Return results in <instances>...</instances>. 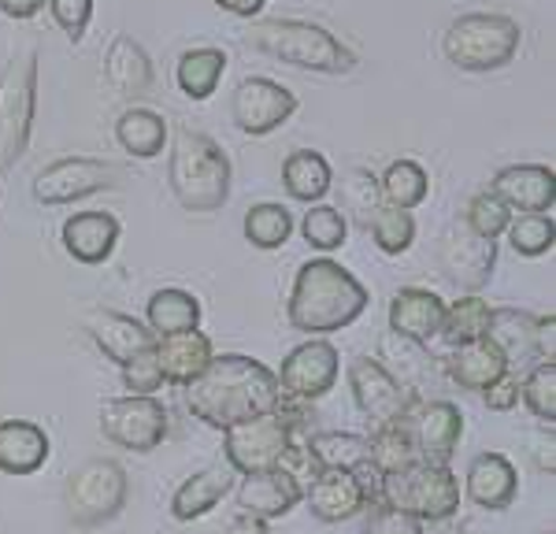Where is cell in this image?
Instances as JSON below:
<instances>
[{
	"mask_svg": "<svg viewBox=\"0 0 556 534\" xmlns=\"http://www.w3.org/2000/svg\"><path fill=\"white\" fill-rule=\"evenodd\" d=\"M464 490H468L471 505L490 512H501L516 501L519 490V475L516 465L505 457V453H479V457L468 465V479H464Z\"/></svg>",
	"mask_w": 556,
	"mask_h": 534,
	"instance_id": "cell-24",
	"label": "cell"
},
{
	"mask_svg": "<svg viewBox=\"0 0 556 534\" xmlns=\"http://www.w3.org/2000/svg\"><path fill=\"white\" fill-rule=\"evenodd\" d=\"M367 301H371L367 287L353 271H345L330 256H316V260L301 264L298 275H293L286 319H290L293 331L308 338H327L353 327L367 312Z\"/></svg>",
	"mask_w": 556,
	"mask_h": 534,
	"instance_id": "cell-2",
	"label": "cell"
},
{
	"mask_svg": "<svg viewBox=\"0 0 556 534\" xmlns=\"http://www.w3.org/2000/svg\"><path fill=\"white\" fill-rule=\"evenodd\" d=\"M60 242H64L71 260L97 267L119 245V219L112 212H75L60 230Z\"/></svg>",
	"mask_w": 556,
	"mask_h": 534,
	"instance_id": "cell-21",
	"label": "cell"
},
{
	"mask_svg": "<svg viewBox=\"0 0 556 534\" xmlns=\"http://www.w3.org/2000/svg\"><path fill=\"white\" fill-rule=\"evenodd\" d=\"M127 167L112 164V160H97V156H60L56 164H49L45 171L34 178L30 193L34 201L45 208H60V204H78L93 193L104 190H119Z\"/></svg>",
	"mask_w": 556,
	"mask_h": 534,
	"instance_id": "cell-10",
	"label": "cell"
},
{
	"mask_svg": "<svg viewBox=\"0 0 556 534\" xmlns=\"http://www.w3.org/2000/svg\"><path fill=\"white\" fill-rule=\"evenodd\" d=\"M508 360L490 338H479V342H464L453 345V353L445 356V376L453 379V386L471 390V394H482L486 386H493L497 379L508 376Z\"/></svg>",
	"mask_w": 556,
	"mask_h": 534,
	"instance_id": "cell-25",
	"label": "cell"
},
{
	"mask_svg": "<svg viewBox=\"0 0 556 534\" xmlns=\"http://www.w3.org/2000/svg\"><path fill=\"white\" fill-rule=\"evenodd\" d=\"M104 78L115 93L130 97V101L152 93V78H156V71H152L146 44H141L138 38H130V34H115V41L108 44V52H104Z\"/></svg>",
	"mask_w": 556,
	"mask_h": 534,
	"instance_id": "cell-26",
	"label": "cell"
},
{
	"mask_svg": "<svg viewBox=\"0 0 556 534\" xmlns=\"http://www.w3.org/2000/svg\"><path fill=\"white\" fill-rule=\"evenodd\" d=\"M519 397L542 423H556V364H531L527 379L519 382Z\"/></svg>",
	"mask_w": 556,
	"mask_h": 534,
	"instance_id": "cell-42",
	"label": "cell"
},
{
	"mask_svg": "<svg viewBox=\"0 0 556 534\" xmlns=\"http://www.w3.org/2000/svg\"><path fill=\"white\" fill-rule=\"evenodd\" d=\"M282 186L293 201L319 204L330 193V186H334V171H330L327 156L316 153V149H298L282 164Z\"/></svg>",
	"mask_w": 556,
	"mask_h": 534,
	"instance_id": "cell-31",
	"label": "cell"
},
{
	"mask_svg": "<svg viewBox=\"0 0 556 534\" xmlns=\"http://www.w3.org/2000/svg\"><path fill=\"white\" fill-rule=\"evenodd\" d=\"M227 75V52L201 44V49H186L175 64V82L190 101H208L219 89V78Z\"/></svg>",
	"mask_w": 556,
	"mask_h": 534,
	"instance_id": "cell-32",
	"label": "cell"
},
{
	"mask_svg": "<svg viewBox=\"0 0 556 534\" xmlns=\"http://www.w3.org/2000/svg\"><path fill=\"white\" fill-rule=\"evenodd\" d=\"M241 230H245V242L256 245V249H282L290 242L293 234V216L290 208L275 201H264V204H253L241 219Z\"/></svg>",
	"mask_w": 556,
	"mask_h": 534,
	"instance_id": "cell-37",
	"label": "cell"
},
{
	"mask_svg": "<svg viewBox=\"0 0 556 534\" xmlns=\"http://www.w3.org/2000/svg\"><path fill=\"white\" fill-rule=\"evenodd\" d=\"M215 8H223V12L230 15H241V20H253V15H260V8L267 4V0H212Z\"/></svg>",
	"mask_w": 556,
	"mask_h": 534,
	"instance_id": "cell-51",
	"label": "cell"
},
{
	"mask_svg": "<svg viewBox=\"0 0 556 534\" xmlns=\"http://www.w3.org/2000/svg\"><path fill=\"white\" fill-rule=\"evenodd\" d=\"M367 230H371V242L379 245L386 256L408 253L412 242H416V219H412V212L393 208V204H382Z\"/></svg>",
	"mask_w": 556,
	"mask_h": 534,
	"instance_id": "cell-39",
	"label": "cell"
},
{
	"mask_svg": "<svg viewBox=\"0 0 556 534\" xmlns=\"http://www.w3.org/2000/svg\"><path fill=\"white\" fill-rule=\"evenodd\" d=\"M182 394L186 408L215 431H227V427L256 420L286 405L275 371L245 353L212 356L208 368L190 386H182Z\"/></svg>",
	"mask_w": 556,
	"mask_h": 534,
	"instance_id": "cell-1",
	"label": "cell"
},
{
	"mask_svg": "<svg viewBox=\"0 0 556 534\" xmlns=\"http://www.w3.org/2000/svg\"><path fill=\"white\" fill-rule=\"evenodd\" d=\"M523 30L513 15L501 12H468L445 26L442 52L456 71H501L516 60Z\"/></svg>",
	"mask_w": 556,
	"mask_h": 534,
	"instance_id": "cell-5",
	"label": "cell"
},
{
	"mask_svg": "<svg viewBox=\"0 0 556 534\" xmlns=\"http://www.w3.org/2000/svg\"><path fill=\"white\" fill-rule=\"evenodd\" d=\"M486 338L505 353L508 368L516 364H538L534 356V316L519 308H493Z\"/></svg>",
	"mask_w": 556,
	"mask_h": 534,
	"instance_id": "cell-34",
	"label": "cell"
},
{
	"mask_svg": "<svg viewBox=\"0 0 556 534\" xmlns=\"http://www.w3.org/2000/svg\"><path fill=\"white\" fill-rule=\"evenodd\" d=\"M115 141H119V149H127L134 160H152L164 153L167 145V123L160 112L152 109H127L115 119Z\"/></svg>",
	"mask_w": 556,
	"mask_h": 534,
	"instance_id": "cell-33",
	"label": "cell"
},
{
	"mask_svg": "<svg viewBox=\"0 0 556 534\" xmlns=\"http://www.w3.org/2000/svg\"><path fill=\"white\" fill-rule=\"evenodd\" d=\"M146 327L152 331V338L197 331L201 327V301L190 290H178V287L156 290L146 305Z\"/></svg>",
	"mask_w": 556,
	"mask_h": 534,
	"instance_id": "cell-29",
	"label": "cell"
},
{
	"mask_svg": "<svg viewBox=\"0 0 556 534\" xmlns=\"http://www.w3.org/2000/svg\"><path fill=\"white\" fill-rule=\"evenodd\" d=\"M379 505L408 512L419 523H442L460 509V483L450 465L434 460H412V465L386 471L379 486Z\"/></svg>",
	"mask_w": 556,
	"mask_h": 534,
	"instance_id": "cell-6",
	"label": "cell"
},
{
	"mask_svg": "<svg viewBox=\"0 0 556 534\" xmlns=\"http://www.w3.org/2000/svg\"><path fill=\"white\" fill-rule=\"evenodd\" d=\"M534 356L538 364H556V316H534Z\"/></svg>",
	"mask_w": 556,
	"mask_h": 534,
	"instance_id": "cell-48",
	"label": "cell"
},
{
	"mask_svg": "<svg viewBox=\"0 0 556 534\" xmlns=\"http://www.w3.org/2000/svg\"><path fill=\"white\" fill-rule=\"evenodd\" d=\"M123 386H127L134 397H156V390L164 386V376H160V368H156V353L146 349L134 356L130 364H123Z\"/></svg>",
	"mask_w": 556,
	"mask_h": 534,
	"instance_id": "cell-44",
	"label": "cell"
},
{
	"mask_svg": "<svg viewBox=\"0 0 556 534\" xmlns=\"http://www.w3.org/2000/svg\"><path fill=\"white\" fill-rule=\"evenodd\" d=\"M490 316H493V308L486 305V297L464 293V297H456L453 305H445L438 338H445L450 345L479 342V338H486V331H490Z\"/></svg>",
	"mask_w": 556,
	"mask_h": 534,
	"instance_id": "cell-35",
	"label": "cell"
},
{
	"mask_svg": "<svg viewBox=\"0 0 556 534\" xmlns=\"http://www.w3.org/2000/svg\"><path fill=\"white\" fill-rule=\"evenodd\" d=\"M349 390H353V405L361 408V416L371 423V431L401 423L408 405L416 400L390 376V368H386L382 360H375V356H356V360L349 364Z\"/></svg>",
	"mask_w": 556,
	"mask_h": 534,
	"instance_id": "cell-12",
	"label": "cell"
},
{
	"mask_svg": "<svg viewBox=\"0 0 556 534\" xmlns=\"http://www.w3.org/2000/svg\"><path fill=\"white\" fill-rule=\"evenodd\" d=\"M38 115V49H23L0 71V171H12L30 145Z\"/></svg>",
	"mask_w": 556,
	"mask_h": 534,
	"instance_id": "cell-8",
	"label": "cell"
},
{
	"mask_svg": "<svg viewBox=\"0 0 556 534\" xmlns=\"http://www.w3.org/2000/svg\"><path fill=\"white\" fill-rule=\"evenodd\" d=\"M130 479L127 468L112 457H93L78 465L64 483V509L67 520L78 527H101L127 509Z\"/></svg>",
	"mask_w": 556,
	"mask_h": 534,
	"instance_id": "cell-9",
	"label": "cell"
},
{
	"mask_svg": "<svg viewBox=\"0 0 556 534\" xmlns=\"http://www.w3.org/2000/svg\"><path fill=\"white\" fill-rule=\"evenodd\" d=\"M230 156L201 130L178 127L172 160H167V182L175 201L193 216H212L230 198Z\"/></svg>",
	"mask_w": 556,
	"mask_h": 534,
	"instance_id": "cell-4",
	"label": "cell"
},
{
	"mask_svg": "<svg viewBox=\"0 0 556 534\" xmlns=\"http://www.w3.org/2000/svg\"><path fill=\"white\" fill-rule=\"evenodd\" d=\"M361 534H427V531H424V523L412 520L408 512H397V509H390V505H375L371 520L364 523Z\"/></svg>",
	"mask_w": 556,
	"mask_h": 534,
	"instance_id": "cell-46",
	"label": "cell"
},
{
	"mask_svg": "<svg viewBox=\"0 0 556 534\" xmlns=\"http://www.w3.org/2000/svg\"><path fill=\"white\" fill-rule=\"evenodd\" d=\"M505 234H508V245H513L519 256L534 260V256H545L553 249L556 223L553 216H513Z\"/></svg>",
	"mask_w": 556,
	"mask_h": 534,
	"instance_id": "cell-41",
	"label": "cell"
},
{
	"mask_svg": "<svg viewBox=\"0 0 556 534\" xmlns=\"http://www.w3.org/2000/svg\"><path fill=\"white\" fill-rule=\"evenodd\" d=\"M342 208L353 216L356 227H371L375 212L382 208V193H379V175L364 171V167H353L342 178ZM342 212V216H345Z\"/></svg>",
	"mask_w": 556,
	"mask_h": 534,
	"instance_id": "cell-38",
	"label": "cell"
},
{
	"mask_svg": "<svg viewBox=\"0 0 556 534\" xmlns=\"http://www.w3.org/2000/svg\"><path fill=\"white\" fill-rule=\"evenodd\" d=\"M152 353H156V368H160V376H164V386H190L215 356L212 338L204 334L201 327H197V331L156 338Z\"/></svg>",
	"mask_w": 556,
	"mask_h": 534,
	"instance_id": "cell-22",
	"label": "cell"
},
{
	"mask_svg": "<svg viewBox=\"0 0 556 534\" xmlns=\"http://www.w3.org/2000/svg\"><path fill=\"white\" fill-rule=\"evenodd\" d=\"M531 453H534L538 468L549 471V475H553V468H556V460H553V427H549V431H542V434H534Z\"/></svg>",
	"mask_w": 556,
	"mask_h": 534,
	"instance_id": "cell-50",
	"label": "cell"
},
{
	"mask_svg": "<svg viewBox=\"0 0 556 534\" xmlns=\"http://www.w3.org/2000/svg\"><path fill=\"white\" fill-rule=\"evenodd\" d=\"M45 8V0H0V12L8 15V20H34Z\"/></svg>",
	"mask_w": 556,
	"mask_h": 534,
	"instance_id": "cell-49",
	"label": "cell"
},
{
	"mask_svg": "<svg viewBox=\"0 0 556 534\" xmlns=\"http://www.w3.org/2000/svg\"><path fill=\"white\" fill-rule=\"evenodd\" d=\"M304 505L319 523H345L367 509V497L353 471H319L304 490Z\"/></svg>",
	"mask_w": 556,
	"mask_h": 534,
	"instance_id": "cell-23",
	"label": "cell"
},
{
	"mask_svg": "<svg viewBox=\"0 0 556 534\" xmlns=\"http://www.w3.org/2000/svg\"><path fill=\"white\" fill-rule=\"evenodd\" d=\"M298 112V97L293 89H286L275 78L264 75H249L241 78L235 97H230V119L241 134L249 138H264V134H275L278 127L290 123V115Z\"/></svg>",
	"mask_w": 556,
	"mask_h": 534,
	"instance_id": "cell-13",
	"label": "cell"
},
{
	"mask_svg": "<svg viewBox=\"0 0 556 534\" xmlns=\"http://www.w3.org/2000/svg\"><path fill=\"white\" fill-rule=\"evenodd\" d=\"M412 449H416L419 460H434V465H450L456 445L464 438V412L453 405V400H412L405 420Z\"/></svg>",
	"mask_w": 556,
	"mask_h": 534,
	"instance_id": "cell-15",
	"label": "cell"
},
{
	"mask_svg": "<svg viewBox=\"0 0 556 534\" xmlns=\"http://www.w3.org/2000/svg\"><path fill=\"white\" fill-rule=\"evenodd\" d=\"M490 193L505 204L513 216H553L556 175L545 164H513L501 167L490 182Z\"/></svg>",
	"mask_w": 556,
	"mask_h": 534,
	"instance_id": "cell-17",
	"label": "cell"
},
{
	"mask_svg": "<svg viewBox=\"0 0 556 534\" xmlns=\"http://www.w3.org/2000/svg\"><path fill=\"white\" fill-rule=\"evenodd\" d=\"M379 193H382V204L412 212L416 204L427 201L430 178L416 160H393V164L379 175Z\"/></svg>",
	"mask_w": 556,
	"mask_h": 534,
	"instance_id": "cell-36",
	"label": "cell"
},
{
	"mask_svg": "<svg viewBox=\"0 0 556 534\" xmlns=\"http://www.w3.org/2000/svg\"><path fill=\"white\" fill-rule=\"evenodd\" d=\"M304 490L290 468H271V471H253V475H241L238 483V505L241 516H253V520H282L301 505Z\"/></svg>",
	"mask_w": 556,
	"mask_h": 534,
	"instance_id": "cell-18",
	"label": "cell"
},
{
	"mask_svg": "<svg viewBox=\"0 0 556 534\" xmlns=\"http://www.w3.org/2000/svg\"><path fill=\"white\" fill-rule=\"evenodd\" d=\"M52 457L45 427L30 420H0V471L4 475H34Z\"/></svg>",
	"mask_w": 556,
	"mask_h": 534,
	"instance_id": "cell-27",
	"label": "cell"
},
{
	"mask_svg": "<svg viewBox=\"0 0 556 534\" xmlns=\"http://www.w3.org/2000/svg\"><path fill=\"white\" fill-rule=\"evenodd\" d=\"M241 41L278 64L319 71V75H349L361 64V56L342 38H334L327 26L304 20H256Z\"/></svg>",
	"mask_w": 556,
	"mask_h": 534,
	"instance_id": "cell-3",
	"label": "cell"
},
{
	"mask_svg": "<svg viewBox=\"0 0 556 534\" xmlns=\"http://www.w3.org/2000/svg\"><path fill=\"white\" fill-rule=\"evenodd\" d=\"M101 434L127 453H152L167 438V408L160 397H112L101 405Z\"/></svg>",
	"mask_w": 556,
	"mask_h": 534,
	"instance_id": "cell-11",
	"label": "cell"
},
{
	"mask_svg": "<svg viewBox=\"0 0 556 534\" xmlns=\"http://www.w3.org/2000/svg\"><path fill=\"white\" fill-rule=\"evenodd\" d=\"M464 223H468V227H471L479 238H490V242H497V238L508 230V223H513V212H508L505 204L493 198L490 190H482V193H475V198L468 201Z\"/></svg>",
	"mask_w": 556,
	"mask_h": 534,
	"instance_id": "cell-43",
	"label": "cell"
},
{
	"mask_svg": "<svg viewBox=\"0 0 556 534\" xmlns=\"http://www.w3.org/2000/svg\"><path fill=\"white\" fill-rule=\"evenodd\" d=\"M338 371H342V356H338L334 345L327 338H308L298 349H290V356L282 360V371H278V390H282V400H319L334 390Z\"/></svg>",
	"mask_w": 556,
	"mask_h": 534,
	"instance_id": "cell-14",
	"label": "cell"
},
{
	"mask_svg": "<svg viewBox=\"0 0 556 534\" xmlns=\"http://www.w3.org/2000/svg\"><path fill=\"white\" fill-rule=\"evenodd\" d=\"M301 234H304V242L312 249H319V253H334V249H342L349 242V219L334 204H316V208L304 212Z\"/></svg>",
	"mask_w": 556,
	"mask_h": 534,
	"instance_id": "cell-40",
	"label": "cell"
},
{
	"mask_svg": "<svg viewBox=\"0 0 556 534\" xmlns=\"http://www.w3.org/2000/svg\"><path fill=\"white\" fill-rule=\"evenodd\" d=\"M223 534H271V527L264 520H253V516H235Z\"/></svg>",
	"mask_w": 556,
	"mask_h": 534,
	"instance_id": "cell-52",
	"label": "cell"
},
{
	"mask_svg": "<svg viewBox=\"0 0 556 534\" xmlns=\"http://www.w3.org/2000/svg\"><path fill=\"white\" fill-rule=\"evenodd\" d=\"M86 331L89 338L97 342V349H101L112 364H130L138 353H146L156 345V338L141 319L127 316V312H112V308H101L93 312V316L86 319Z\"/></svg>",
	"mask_w": 556,
	"mask_h": 534,
	"instance_id": "cell-20",
	"label": "cell"
},
{
	"mask_svg": "<svg viewBox=\"0 0 556 534\" xmlns=\"http://www.w3.org/2000/svg\"><path fill=\"white\" fill-rule=\"evenodd\" d=\"M298 423L301 412H293L290 400L275 412H264L256 420L235 423L223 431V453H227V468L238 475H253V471H271L286 468V460L293 457L298 442Z\"/></svg>",
	"mask_w": 556,
	"mask_h": 534,
	"instance_id": "cell-7",
	"label": "cell"
},
{
	"mask_svg": "<svg viewBox=\"0 0 556 534\" xmlns=\"http://www.w3.org/2000/svg\"><path fill=\"white\" fill-rule=\"evenodd\" d=\"M482 400H486L490 412H513V408L519 405V379L508 371L505 379H497L493 386L482 390Z\"/></svg>",
	"mask_w": 556,
	"mask_h": 534,
	"instance_id": "cell-47",
	"label": "cell"
},
{
	"mask_svg": "<svg viewBox=\"0 0 556 534\" xmlns=\"http://www.w3.org/2000/svg\"><path fill=\"white\" fill-rule=\"evenodd\" d=\"M304 457L312 460L316 471H353V468H361L364 460H371V445H367L364 434H353V431H319V434H308Z\"/></svg>",
	"mask_w": 556,
	"mask_h": 534,
	"instance_id": "cell-30",
	"label": "cell"
},
{
	"mask_svg": "<svg viewBox=\"0 0 556 534\" xmlns=\"http://www.w3.org/2000/svg\"><path fill=\"white\" fill-rule=\"evenodd\" d=\"M549 534H553V531H549Z\"/></svg>",
	"mask_w": 556,
	"mask_h": 534,
	"instance_id": "cell-53",
	"label": "cell"
},
{
	"mask_svg": "<svg viewBox=\"0 0 556 534\" xmlns=\"http://www.w3.org/2000/svg\"><path fill=\"white\" fill-rule=\"evenodd\" d=\"M493 264H497V242L479 238L464 219H456L442 234L438 245V267L460 293H479L493 279Z\"/></svg>",
	"mask_w": 556,
	"mask_h": 534,
	"instance_id": "cell-16",
	"label": "cell"
},
{
	"mask_svg": "<svg viewBox=\"0 0 556 534\" xmlns=\"http://www.w3.org/2000/svg\"><path fill=\"white\" fill-rule=\"evenodd\" d=\"M49 8H52V20L60 23V30L71 41L86 38V26L93 20V0H49Z\"/></svg>",
	"mask_w": 556,
	"mask_h": 534,
	"instance_id": "cell-45",
	"label": "cell"
},
{
	"mask_svg": "<svg viewBox=\"0 0 556 534\" xmlns=\"http://www.w3.org/2000/svg\"><path fill=\"white\" fill-rule=\"evenodd\" d=\"M445 301L434 290L401 287L390 301V334L405 338L412 345H430L442 331Z\"/></svg>",
	"mask_w": 556,
	"mask_h": 534,
	"instance_id": "cell-19",
	"label": "cell"
},
{
	"mask_svg": "<svg viewBox=\"0 0 556 534\" xmlns=\"http://www.w3.org/2000/svg\"><path fill=\"white\" fill-rule=\"evenodd\" d=\"M235 490V471L230 468H204L197 475L182 479L172 494V516L178 523H193L201 516H208L223 497Z\"/></svg>",
	"mask_w": 556,
	"mask_h": 534,
	"instance_id": "cell-28",
	"label": "cell"
}]
</instances>
